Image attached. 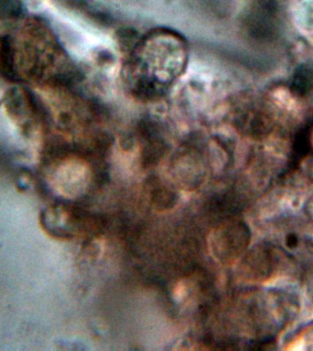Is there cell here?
<instances>
[{"mask_svg": "<svg viewBox=\"0 0 313 351\" xmlns=\"http://www.w3.org/2000/svg\"><path fill=\"white\" fill-rule=\"evenodd\" d=\"M249 241L248 228L243 222H231L216 233L214 252L222 261H231L243 252Z\"/></svg>", "mask_w": 313, "mask_h": 351, "instance_id": "cell-1", "label": "cell"}, {"mask_svg": "<svg viewBox=\"0 0 313 351\" xmlns=\"http://www.w3.org/2000/svg\"><path fill=\"white\" fill-rule=\"evenodd\" d=\"M271 245L258 246L244 259V271L255 279H266L276 271L279 265V255Z\"/></svg>", "mask_w": 313, "mask_h": 351, "instance_id": "cell-2", "label": "cell"}, {"mask_svg": "<svg viewBox=\"0 0 313 351\" xmlns=\"http://www.w3.org/2000/svg\"><path fill=\"white\" fill-rule=\"evenodd\" d=\"M291 89L299 96L308 95L313 90V64L297 69L291 81Z\"/></svg>", "mask_w": 313, "mask_h": 351, "instance_id": "cell-3", "label": "cell"}, {"mask_svg": "<svg viewBox=\"0 0 313 351\" xmlns=\"http://www.w3.org/2000/svg\"><path fill=\"white\" fill-rule=\"evenodd\" d=\"M144 150L142 152V161L145 166H153L158 163L159 159L165 153V144L161 138L154 139L147 142Z\"/></svg>", "mask_w": 313, "mask_h": 351, "instance_id": "cell-4", "label": "cell"}, {"mask_svg": "<svg viewBox=\"0 0 313 351\" xmlns=\"http://www.w3.org/2000/svg\"><path fill=\"white\" fill-rule=\"evenodd\" d=\"M152 199L156 206L162 208H170L176 202V196L163 186H155L152 191Z\"/></svg>", "mask_w": 313, "mask_h": 351, "instance_id": "cell-5", "label": "cell"}, {"mask_svg": "<svg viewBox=\"0 0 313 351\" xmlns=\"http://www.w3.org/2000/svg\"><path fill=\"white\" fill-rule=\"evenodd\" d=\"M302 239L301 236L296 232H288L283 238V243H284L285 249L295 251L299 248Z\"/></svg>", "mask_w": 313, "mask_h": 351, "instance_id": "cell-6", "label": "cell"}, {"mask_svg": "<svg viewBox=\"0 0 313 351\" xmlns=\"http://www.w3.org/2000/svg\"><path fill=\"white\" fill-rule=\"evenodd\" d=\"M118 38L124 43H129L131 40L137 38V32L133 29H121L117 32Z\"/></svg>", "mask_w": 313, "mask_h": 351, "instance_id": "cell-7", "label": "cell"}]
</instances>
